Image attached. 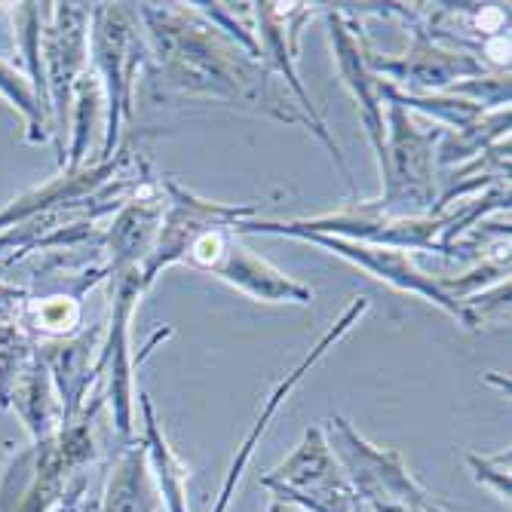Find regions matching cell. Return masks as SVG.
I'll return each mask as SVG.
<instances>
[{"mask_svg":"<svg viewBox=\"0 0 512 512\" xmlns=\"http://www.w3.org/2000/svg\"><path fill=\"white\" fill-rule=\"evenodd\" d=\"M34 325L43 332H53L62 335L65 329H71V322H77V301L71 298H46L43 304H34Z\"/></svg>","mask_w":512,"mask_h":512,"instance_id":"4","label":"cell"},{"mask_svg":"<svg viewBox=\"0 0 512 512\" xmlns=\"http://www.w3.org/2000/svg\"><path fill=\"white\" fill-rule=\"evenodd\" d=\"M362 310H365V304H362V301H353V307H350V310L344 313V319L338 322V329H335V332H329V335L322 338V344H319V347L313 350V356H310V359H304V362H301V365H298V368L292 371V375H289V381H286V384H279V387H276V393L270 396V402H267V408H264V414H261V421H258L255 433H252V436L246 439V445H243V451H240V460L234 463V470H230V479H227V485H224V491H221V503H218V509H215V512H224V497L230 494V488H234V482L240 479V470L246 467V460H249V454H252V445H255V442H258V436L264 433V427H267V421H270V417H273V411L279 408V402H283V399L289 396V390H292V387H295V384L301 381V375H304V371H307V368H310V365H313V362H316V359L322 356V350H325V347H329L332 341H338V335H341V332L347 329V325H350V322L356 319V313H362Z\"/></svg>","mask_w":512,"mask_h":512,"instance_id":"2","label":"cell"},{"mask_svg":"<svg viewBox=\"0 0 512 512\" xmlns=\"http://www.w3.org/2000/svg\"><path fill=\"white\" fill-rule=\"evenodd\" d=\"M31 344L22 338L16 325H0V402L7 405V387L16 378L22 359L28 356Z\"/></svg>","mask_w":512,"mask_h":512,"instance_id":"3","label":"cell"},{"mask_svg":"<svg viewBox=\"0 0 512 512\" xmlns=\"http://www.w3.org/2000/svg\"><path fill=\"white\" fill-rule=\"evenodd\" d=\"M22 298H25V292L0 286V322L10 325L7 319H10V316H16V307H19V301H22Z\"/></svg>","mask_w":512,"mask_h":512,"instance_id":"6","label":"cell"},{"mask_svg":"<svg viewBox=\"0 0 512 512\" xmlns=\"http://www.w3.org/2000/svg\"><path fill=\"white\" fill-rule=\"evenodd\" d=\"M188 255L197 267L215 270L230 283L243 286L246 292L258 295V298H270V301H283V298H295V301H310V292L289 283L286 276L273 273L264 261L246 255V249L234 246L227 240L224 230H203V234L188 246Z\"/></svg>","mask_w":512,"mask_h":512,"instance_id":"1","label":"cell"},{"mask_svg":"<svg viewBox=\"0 0 512 512\" xmlns=\"http://www.w3.org/2000/svg\"><path fill=\"white\" fill-rule=\"evenodd\" d=\"M0 92H4V96L31 120V126L37 129V123H40V108L34 105V99H31V92H28V86L10 71V68H4L0 65Z\"/></svg>","mask_w":512,"mask_h":512,"instance_id":"5","label":"cell"}]
</instances>
